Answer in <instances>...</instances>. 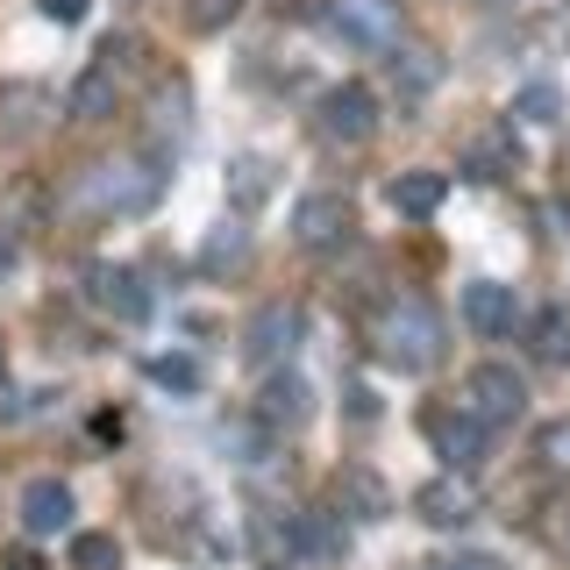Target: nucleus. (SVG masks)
I'll return each mask as SVG.
<instances>
[{"label":"nucleus","mask_w":570,"mask_h":570,"mask_svg":"<svg viewBox=\"0 0 570 570\" xmlns=\"http://www.w3.org/2000/svg\"><path fill=\"white\" fill-rule=\"evenodd\" d=\"M371 343L392 371H406V379H421V371L442 364V314L428 307L421 293H392L379 321H371Z\"/></svg>","instance_id":"f257e3e1"},{"label":"nucleus","mask_w":570,"mask_h":570,"mask_svg":"<svg viewBox=\"0 0 570 570\" xmlns=\"http://www.w3.org/2000/svg\"><path fill=\"white\" fill-rule=\"evenodd\" d=\"M157 193H165L157 157H115V165L86 171V207H100V214H150Z\"/></svg>","instance_id":"f03ea898"},{"label":"nucleus","mask_w":570,"mask_h":570,"mask_svg":"<svg viewBox=\"0 0 570 570\" xmlns=\"http://www.w3.org/2000/svg\"><path fill=\"white\" fill-rule=\"evenodd\" d=\"M456 406H463L478 428H513V421L528 414V385L513 379L507 364H478V371H463Z\"/></svg>","instance_id":"7ed1b4c3"},{"label":"nucleus","mask_w":570,"mask_h":570,"mask_svg":"<svg viewBox=\"0 0 570 570\" xmlns=\"http://www.w3.org/2000/svg\"><path fill=\"white\" fill-rule=\"evenodd\" d=\"M314 129L328 136V142H343V150H356V142H371V136H379V94H371L364 79H343V86H328V94H321V115H314Z\"/></svg>","instance_id":"20e7f679"},{"label":"nucleus","mask_w":570,"mask_h":570,"mask_svg":"<svg viewBox=\"0 0 570 570\" xmlns=\"http://www.w3.org/2000/svg\"><path fill=\"white\" fill-rule=\"evenodd\" d=\"M328 29L343 36L350 50H392L406 29L400 0H328Z\"/></svg>","instance_id":"39448f33"},{"label":"nucleus","mask_w":570,"mask_h":570,"mask_svg":"<svg viewBox=\"0 0 570 570\" xmlns=\"http://www.w3.org/2000/svg\"><path fill=\"white\" fill-rule=\"evenodd\" d=\"M350 228H356L350 193H307V200L293 207V243L299 249H343Z\"/></svg>","instance_id":"423d86ee"},{"label":"nucleus","mask_w":570,"mask_h":570,"mask_svg":"<svg viewBox=\"0 0 570 570\" xmlns=\"http://www.w3.org/2000/svg\"><path fill=\"white\" fill-rule=\"evenodd\" d=\"M293 343H299V307H285V299H264V307L243 321V356L264 364V371H278L285 356H293Z\"/></svg>","instance_id":"0eeeda50"},{"label":"nucleus","mask_w":570,"mask_h":570,"mask_svg":"<svg viewBox=\"0 0 570 570\" xmlns=\"http://www.w3.org/2000/svg\"><path fill=\"white\" fill-rule=\"evenodd\" d=\"M86 299H94L100 314H115V321H150V285H142L129 264H94L86 272Z\"/></svg>","instance_id":"6e6552de"},{"label":"nucleus","mask_w":570,"mask_h":570,"mask_svg":"<svg viewBox=\"0 0 570 570\" xmlns=\"http://www.w3.org/2000/svg\"><path fill=\"white\" fill-rule=\"evenodd\" d=\"M421 428H428V442H435V456H450L456 471H471V463L485 456V442H492V428H478L463 406H428Z\"/></svg>","instance_id":"1a4fd4ad"},{"label":"nucleus","mask_w":570,"mask_h":570,"mask_svg":"<svg viewBox=\"0 0 570 570\" xmlns=\"http://www.w3.org/2000/svg\"><path fill=\"white\" fill-rule=\"evenodd\" d=\"M513 321H521V299H513V285H492V278H471L463 285V328L499 343V335H513Z\"/></svg>","instance_id":"9d476101"},{"label":"nucleus","mask_w":570,"mask_h":570,"mask_svg":"<svg viewBox=\"0 0 570 570\" xmlns=\"http://www.w3.org/2000/svg\"><path fill=\"white\" fill-rule=\"evenodd\" d=\"M307 414H314V385L299 379V371H272L264 392H257V421L278 428V435H293V428H307Z\"/></svg>","instance_id":"9b49d317"},{"label":"nucleus","mask_w":570,"mask_h":570,"mask_svg":"<svg viewBox=\"0 0 570 570\" xmlns=\"http://www.w3.org/2000/svg\"><path fill=\"white\" fill-rule=\"evenodd\" d=\"M343 513H328V507H307V513H293L285 521V557H307V563H335L343 557Z\"/></svg>","instance_id":"f8f14e48"},{"label":"nucleus","mask_w":570,"mask_h":570,"mask_svg":"<svg viewBox=\"0 0 570 570\" xmlns=\"http://www.w3.org/2000/svg\"><path fill=\"white\" fill-rule=\"evenodd\" d=\"M414 513L428 528H463V521H478V492H471V478H428V485L414 492Z\"/></svg>","instance_id":"ddd939ff"},{"label":"nucleus","mask_w":570,"mask_h":570,"mask_svg":"<svg viewBox=\"0 0 570 570\" xmlns=\"http://www.w3.org/2000/svg\"><path fill=\"white\" fill-rule=\"evenodd\" d=\"M335 507H343L350 521H385V513H392V492H385L379 471H364V463H343V471H335Z\"/></svg>","instance_id":"4468645a"},{"label":"nucleus","mask_w":570,"mask_h":570,"mask_svg":"<svg viewBox=\"0 0 570 570\" xmlns=\"http://www.w3.org/2000/svg\"><path fill=\"white\" fill-rule=\"evenodd\" d=\"M115 100H121V86H115V71H107L100 58L71 79V94H65V115L79 121V129H94V121H107L115 115Z\"/></svg>","instance_id":"2eb2a0df"},{"label":"nucleus","mask_w":570,"mask_h":570,"mask_svg":"<svg viewBox=\"0 0 570 570\" xmlns=\"http://www.w3.org/2000/svg\"><path fill=\"white\" fill-rule=\"evenodd\" d=\"M22 528L29 534H65L71 528V485L65 478H36V485H22Z\"/></svg>","instance_id":"dca6fc26"},{"label":"nucleus","mask_w":570,"mask_h":570,"mask_svg":"<svg viewBox=\"0 0 570 570\" xmlns=\"http://www.w3.org/2000/svg\"><path fill=\"white\" fill-rule=\"evenodd\" d=\"M385 200H392V214H406V222H428V214L450 200V178L442 171H400V178H385Z\"/></svg>","instance_id":"f3484780"},{"label":"nucleus","mask_w":570,"mask_h":570,"mask_svg":"<svg viewBox=\"0 0 570 570\" xmlns=\"http://www.w3.org/2000/svg\"><path fill=\"white\" fill-rule=\"evenodd\" d=\"M392 86H400V100H421L442 86V50L428 43H392Z\"/></svg>","instance_id":"a211bd4d"},{"label":"nucleus","mask_w":570,"mask_h":570,"mask_svg":"<svg viewBox=\"0 0 570 570\" xmlns=\"http://www.w3.org/2000/svg\"><path fill=\"white\" fill-rule=\"evenodd\" d=\"M43 107H50V94H43V86H0V129H8L14 142H22V136H36V129H43Z\"/></svg>","instance_id":"6ab92c4d"},{"label":"nucleus","mask_w":570,"mask_h":570,"mask_svg":"<svg viewBox=\"0 0 570 570\" xmlns=\"http://www.w3.org/2000/svg\"><path fill=\"white\" fill-rule=\"evenodd\" d=\"M534 356H542L549 371L570 364V307H542V314H534Z\"/></svg>","instance_id":"aec40b11"},{"label":"nucleus","mask_w":570,"mask_h":570,"mask_svg":"<svg viewBox=\"0 0 570 570\" xmlns=\"http://www.w3.org/2000/svg\"><path fill=\"white\" fill-rule=\"evenodd\" d=\"M513 165H521V142H513V129L478 136V150H471V178H499V171H513Z\"/></svg>","instance_id":"412c9836"},{"label":"nucleus","mask_w":570,"mask_h":570,"mask_svg":"<svg viewBox=\"0 0 570 570\" xmlns=\"http://www.w3.org/2000/svg\"><path fill=\"white\" fill-rule=\"evenodd\" d=\"M71 570H121V542H115V534H100V528L71 534Z\"/></svg>","instance_id":"4be33fe9"},{"label":"nucleus","mask_w":570,"mask_h":570,"mask_svg":"<svg viewBox=\"0 0 570 570\" xmlns=\"http://www.w3.org/2000/svg\"><path fill=\"white\" fill-rule=\"evenodd\" d=\"M243 14V0H186V29L193 36H222Z\"/></svg>","instance_id":"5701e85b"},{"label":"nucleus","mask_w":570,"mask_h":570,"mask_svg":"<svg viewBox=\"0 0 570 570\" xmlns=\"http://www.w3.org/2000/svg\"><path fill=\"white\" fill-rule=\"evenodd\" d=\"M228 186H236V207H257L264 193H272V165H264V157H236Z\"/></svg>","instance_id":"b1692460"},{"label":"nucleus","mask_w":570,"mask_h":570,"mask_svg":"<svg viewBox=\"0 0 570 570\" xmlns=\"http://www.w3.org/2000/svg\"><path fill=\"white\" fill-rule=\"evenodd\" d=\"M513 115L521 121H563V94L557 86H521V94H513Z\"/></svg>","instance_id":"393cba45"},{"label":"nucleus","mask_w":570,"mask_h":570,"mask_svg":"<svg viewBox=\"0 0 570 570\" xmlns=\"http://www.w3.org/2000/svg\"><path fill=\"white\" fill-rule=\"evenodd\" d=\"M150 379L171 392H200V364L193 356H150Z\"/></svg>","instance_id":"a878e982"},{"label":"nucleus","mask_w":570,"mask_h":570,"mask_svg":"<svg viewBox=\"0 0 570 570\" xmlns=\"http://www.w3.org/2000/svg\"><path fill=\"white\" fill-rule=\"evenodd\" d=\"M534 450H542V463H557V471H570V421H549L542 435H534Z\"/></svg>","instance_id":"bb28decb"},{"label":"nucleus","mask_w":570,"mask_h":570,"mask_svg":"<svg viewBox=\"0 0 570 570\" xmlns=\"http://www.w3.org/2000/svg\"><path fill=\"white\" fill-rule=\"evenodd\" d=\"M243 249H249V236H243V228H222V236L207 243V264H243Z\"/></svg>","instance_id":"cd10ccee"},{"label":"nucleus","mask_w":570,"mask_h":570,"mask_svg":"<svg viewBox=\"0 0 570 570\" xmlns=\"http://www.w3.org/2000/svg\"><path fill=\"white\" fill-rule=\"evenodd\" d=\"M542 534H549V542H557L563 557H570V499H557V507H549V521H542Z\"/></svg>","instance_id":"c85d7f7f"},{"label":"nucleus","mask_w":570,"mask_h":570,"mask_svg":"<svg viewBox=\"0 0 570 570\" xmlns=\"http://www.w3.org/2000/svg\"><path fill=\"white\" fill-rule=\"evenodd\" d=\"M36 8H43V14H50V22H79V14H86V8H94V0H36Z\"/></svg>","instance_id":"c756f323"},{"label":"nucleus","mask_w":570,"mask_h":570,"mask_svg":"<svg viewBox=\"0 0 570 570\" xmlns=\"http://www.w3.org/2000/svg\"><path fill=\"white\" fill-rule=\"evenodd\" d=\"M0 570H43V557L36 549H0Z\"/></svg>","instance_id":"7c9ffc66"},{"label":"nucleus","mask_w":570,"mask_h":570,"mask_svg":"<svg viewBox=\"0 0 570 570\" xmlns=\"http://www.w3.org/2000/svg\"><path fill=\"white\" fill-rule=\"evenodd\" d=\"M435 570H499V563H492V557H471V549H463V557H442Z\"/></svg>","instance_id":"2f4dec72"}]
</instances>
